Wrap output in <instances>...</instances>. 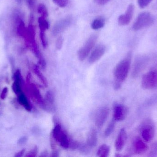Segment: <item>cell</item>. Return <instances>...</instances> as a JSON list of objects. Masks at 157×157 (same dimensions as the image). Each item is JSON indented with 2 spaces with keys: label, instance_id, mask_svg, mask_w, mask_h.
Masks as SVG:
<instances>
[{
  "label": "cell",
  "instance_id": "cell-6",
  "mask_svg": "<svg viewBox=\"0 0 157 157\" xmlns=\"http://www.w3.org/2000/svg\"><path fill=\"white\" fill-rule=\"evenodd\" d=\"M72 18L67 16L57 21L52 27V34L53 36H58L65 31L71 24Z\"/></svg>",
  "mask_w": 157,
  "mask_h": 157
},
{
  "label": "cell",
  "instance_id": "cell-20",
  "mask_svg": "<svg viewBox=\"0 0 157 157\" xmlns=\"http://www.w3.org/2000/svg\"><path fill=\"white\" fill-rule=\"evenodd\" d=\"M115 122L116 121L113 119L107 126L106 130L104 131V135L105 137H108L112 133L115 127Z\"/></svg>",
  "mask_w": 157,
  "mask_h": 157
},
{
  "label": "cell",
  "instance_id": "cell-11",
  "mask_svg": "<svg viewBox=\"0 0 157 157\" xmlns=\"http://www.w3.org/2000/svg\"><path fill=\"white\" fill-rule=\"evenodd\" d=\"M141 135L145 142H151L155 136V127L151 124L144 125L141 130Z\"/></svg>",
  "mask_w": 157,
  "mask_h": 157
},
{
  "label": "cell",
  "instance_id": "cell-8",
  "mask_svg": "<svg viewBox=\"0 0 157 157\" xmlns=\"http://www.w3.org/2000/svg\"><path fill=\"white\" fill-rule=\"evenodd\" d=\"M98 133L94 128L90 129L87 137L86 144L82 147V151H86L95 147L98 143Z\"/></svg>",
  "mask_w": 157,
  "mask_h": 157
},
{
  "label": "cell",
  "instance_id": "cell-16",
  "mask_svg": "<svg viewBox=\"0 0 157 157\" xmlns=\"http://www.w3.org/2000/svg\"><path fill=\"white\" fill-rule=\"evenodd\" d=\"M143 59H138V61H135L134 65L133 68L132 76L133 77H136L140 73H141V71L144 68V63L143 62Z\"/></svg>",
  "mask_w": 157,
  "mask_h": 157
},
{
  "label": "cell",
  "instance_id": "cell-10",
  "mask_svg": "<svg viewBox=\"0 0 157 157\" xmlns=\"http://www.w3.org/2000/svg\"><path fill=\"white\" fill-rule=\"evenodd\" d=\"M128 109L124 105L116 104L113 107V119L116 121H122L126 118Z\"/></svg>",
  "mask_w": 157,
  "mask_h": 157
},
{
  "label": "cell",
  "instance_id": "cell-2",
  "mask_svg": "<svg viewBox=\"0 0 157 157\" xmlns=\"http://www.w3.org/2000/svg\"><path fill=\"white\" fill-rule=\"evenodd\" d=\"M51 137L56 143L64 149H70L72 139L59 124H56L52 130Z\"/></svg>",
  "mask_w": 157,
  "mask_h": 157
},
{
  "label": "cell",
  "instance_id": "cell-1",
  "mask_svg": "<svg viewBox=\"0 0 157 157\" xmlns=\"http://www.w3.org/2000/svg\"><path fill=\"white\" fill-rule=\"evenodd\" d=\"M131 61L132 54L129 53L127 56L115 66L113 74L115 79L114 87L116 89L121 87V83L127 78L131 67Z\"/></svg>",
  "mask_w": 157,
  "mask_h": 157
},
{
  "label": "cell",
  "instance_id": "cell-5",
  "mask_svg": "<svg viewBox=\"0 0 157 157\" xmlns=\"http://www.w3.org/2000/svg\"><path fill=\"white\" fill-rule=\"evenodd\" d=\"M142 86L146 89L157 88V69L150 70L144 75L142 78Z\"/></svg>",
  "mask_w": 157,
  "mask_h": 157
},
{
  "label": "cell",
  "instance_id": "cell-24",
  "mask_svg": "<svg viewBox=\"0 0 157 157\" xmlns=\"http://www.w3.org/2000/svg\"><path fill=\"white\" fill-rule=\"evenodd\" d=\"M53 2L59 7H65L68 3V0H52Z\"/></svg>",
  "mask_w": 157,
  "mask_h": 157
},
{
  "label": "cell",
  "instance_id": "cell-27",
  "mask_svg": "<svg viewBox=\"0 0 157 157\" xmlns=\"http://www.w3.org/2000/svg\"><path fill=\"white\" fill-rule=\"evenodd\" d=\"M63 38L62 37H59V38H58L57 40H56V48L57 49L60 50L62 49L63 47Z\"/></svg>",
  "mask_w": 157,
  "mask_h": 157
},
{
  "label": "cell",
  "instance_id": "cell-9",
  "mask_svg": "<svg viewBox=\"0 0 157 157\" xmlns=\"http://www.w3.org/2000/svg\"><path fill=\"white\" fill-rule=\"evenodd\" d=\"M134 9L135 6L133 4H131L129 5L125 13L119 17L118 23L120 26H124L129 24L133 16Z\"/></svg>",
  "mask_w": 157,
  "mask_h": 157
},
{
  "label": "cell",
  "instance_id": "cell-28",
  "mask_svg": "<svg viewBox=\"0 0 157 157\" xmlns=\"http://www.w3.org/2000/svg\"><path fill=\"white\" fill-rule=\"evenodd\" d=\"M38 153V148L37 147H34L29 153H28V156L35 157L36 155Z\"/></svg>",
  "mask_w": 157,
  "mask_h": 157
},
{
  "label": "cell",
  "instance_id": "cell-19",
  "mask_svg": "<svg viewBox=\"0 0 157 157\" xmlns=\"http://www.w3.org/2000/svg\"><path fill=\"white\" fill-rule=\"evenodd\" d=\"M33 69H34V73L36 74L37 77H38L40 82L42 83V84H43L45 87H48V81H47V79H46V77H44V76L43 75V74L41 73L40 70L39 69L38 67L35 65V66H34Z\"/></svg>",
  "mask_w": 157,
  "mask_h": 157
},
{
  "label": "cell",
  "instance_id": "cell-15",
  "mask_svg": "<svg viewBox=\"0 0 157 157\" xmlns=\"http://www.w3.org/2000/svg\"><path fill=\"white\" fill-rule=\"evenodd\" d=\"M133 148L135 153L141 155L145 153L148 149V146L140 137H136L133 143Z\"/></svg>",
  "mask_w": 157,
  "mask_h": 157
},
{
  "label": "cell",
  "instance_id": "cell-31",
  "mask_svg": "<svg viewBox=\"0 0 157 157\" xmlns=\"http://www.w3.org/2000/svg\"><path fill=\"white\" fill-rule=\"evenodd\" d=\"M42 157H47L48 156V153L47 151H44L41 154V156Z\"/></svg>",
  "mask_w": 157,
  "mask_h": 157
},
{
  "label": "cell",
  "instance_id": "cell-21",
  "mask_svg": "<svg viewBox=\"0 0 157 157\" xmlns=\"http://www.w3.org/2000/svg\"><path fill=\"white\" fill-rule=\"evenodd\" d=\"M39 23L40 28L41 31H45V30L48 29L49 28L48 22L45 18L42 17L40 18L39 19Z\"/></svg>",
  "mask_w": 157,
  "mask_h": 157
},
{
  "label": "cell",
  "instance_id": "cell-13",
  "mask_svg": "<svg viewBox=\"0 0 157 157\" xmlns=\"http://www.w3.org/2000/svg\"><path fill=\"white\" fill-rule=\"evenodd\" d=\"M45 104V110L48 112H52L55 109V96L53 92L48 91L46 93L44 98Z\"/></svg>",
  "mask_w": 157,
  "mask_h": 157
},
{
  "label": "cell",
  "instance_id": "cell-30",
  "mask_svg": "<svg viewBox=\"0 0 157 157\" xmlns=\"http://www.w3.org/2000/svg\"><path fill=\"white\" fill-rule=\"evenodd\" d=\"M59 151L57 150H53V152L52 153V157H59Z\"/></svg>",
  "mask_w": 157,
  "mask_h": 157
},
{
  "label": "cell",
  "instance_id": "cell-4",
  "mask_svg": "<svg viewBox=\"0 0 157 157\" xmlns=\"http://www.w3.org/2000/svg\"><path fill=\"white\" fill-rule=\"evenodd\" d=\"M98 39V35L94 34L90 36L87 40L84 45L78 50L77 54L79 61H83L89 55L91 50L95 46Z\"/></svg>",
  "mask_w": 157,
  "mask_h": 157
},
{
  "label": "cell",
  "instance_id": "cell-17",
  "mask_svg": "<svg viewBox=\"0 0 157 157\" xmlns=\"http://www.w3.org/2000/svg\"><path fill=\"white\" fill-rule=\"evenodd\" d=\"M110 150L109 146L108 145H101L97 151V155L100 157H107L109 154Z\"/></svg>",
  "mask_w": 157,
  "mask_h": 157
},
{
  "label": "cell",
  "instance_id": "cell-3",
  "mask_svg": "<svg viewBox=\"0 0 157 157\" xmlns=\"http://www.w3.org/2000/svg\"><path fill=\"white\" fill-rule=\"evenodd\" d=\"M154 23V17L150 13L143 12L138 15L133 25V29L136 31L141 30L150 26Z\"/></svg>",
  "mask_w": 157,
  "mask_h": 157
},
{
  "label": "cell",
  "instance_id": "cell-26",
  "mask_svg": "<svg viewBox=\"0 0 157 157\" xmlns=\"http://www.w3.org/2000/svg\"><path fill=\"white\" fill-rule=\"evenodd\" d=\"M152 0H137L138 5L141 8L147 6L152 2Z\"/></svg>",
  "mask_w": 157,
  "mask_h": 157
},
{
  "label": "cell",
  "instance_id": "cell-12",
  "mask_svg": "<svg viewBox=\"0 0 157 157\" xmlns=\"http://www.w3.org/2000/svg\"><path fill=\"white\" fill-rule=\"evenodd\" d=\"M106 50L105 46L99 45L97 46L90 53L89 58V62L90 64L96 62L104 55Z\"/></svg>",
  "mask_w": 157,
  "mask_h": 157
},
{
  "label": "cell",
  "instance_id": "cell-22",
  "mask_svg": "<svg viewBox=\"0 0 157 157\" xmlns=\"http://www.w3.org/2000/svg\"><path fill=\"white\" fill-rule=\"evenodd\" d=\"M38 11L41 14L42 17L46 18L48 16V9L45 5L43 4H40L39 5L38 7Z\"/></svg>",
  "mask_w": 157,
  "mask_h": 157
},
{
  "label": "cell",
  "instance_id": "cell-18",
  "mask_svg": "<svg viewBox=\"0 0 157 157\" xmlns=\"http://www.w3.org/2000/svg\"><path fill=\"white\" fill-rule=\"evenodd\" d=\"M105 25V19L101 17L97 18L94 19L91 24V28L93 29H98L103 27Z\"/></svg>",
  "mask_w": 157,
  "mask_h": 157
},
{
  "label": "cell",
  "instance_id": "cell-23",
  "mask_svg": "<svg viewBox=\"0 0 157 157\" xmlns=\"http://www.w3.org/2000/svg\"><path fill=\"white\" fill-rule=\"evenodd\" d=\"M40 39L41 41L42 46L44 48H46L48 46V41L46 37L45 31H41L40 33Z\"/></svg>",
  "mask_w": 157,
  "mask_h": 157
},
{
  "label": "cell",
  "instance_id": "cell-7",
  "mask_svg": "<svg viewBox=\"0 0 157 157\" xmlns=\"http://www.w3.org/2000/svg\"><path fill=\"white\" fill-rule=\"evenodd\" d=\"M109 110L107 107L100 108L96 112L95 117V122L98 128H101L106 122L109 117Z\"/></svg>",
  "mask_w": 157,
  "mask_h": 157
},
{
  "label": "cell",
  "instance_id": "cell-25",
  "mask_svg": "<svg viewBox=\"0 0 157 157\" xmlns=\"http://www.w3.org/2000/svg\"><path fill=\"white\" fill-rule=\"evenodd\" d=\"M149 157L157 156V142L153 144L149 153Z\"/></svg>",
  "mask_w": 157,
  "mask_h": 157
},
{
  "label": "cell",
  "instance_id": "cell-29",
  "mask_svg": "<svg viewBox=\"0 0 157 157\" xmlns=\"http://www.w3.org/2000/svg\"><path fill=\"white\" fill-rule=\"evenodd\" d=\"M111 1V0H94V2L98 5H104Z\"/></svg>",
  "mask_w": 157,
  "mask_h": 157
},
{
  "label": "cell",
  "instance_id": "cell-14",
  "mask_svg": "<svg viewBox=\"0 0 157 157\" xmlns=\"http://www.w3.org/2000/svg\"><path fill=\"white\" fill-rule=\"evenodd\" d=\"M127 140V133L124 128L120 130L115 142V147L117 151H121L124 147Z\"/></svg>",
  "mask_w": 157,
  "mask_h": 157
}]
</instances>
